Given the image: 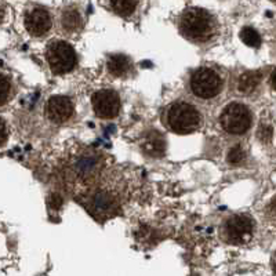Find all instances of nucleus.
Instances as JSON below:
<instances>
[{"mask_svg":"<svg viewBox=\"0 0 276 276\" xmlns=\"http://www.w3.org/2000/svg\"><path fill=\"white\" fill-rule=\"evenodd\" d=\"M261 72L258 71H249V72H245L242 76L239 77L238 80V91L240 94H250L256 90V87L260 84V80H261Z\"/></svg>","mask_w":276,"mask_h":276,"instance_id":"obj_14","label":"nucleus"},{"mask_svg":"<svg viewBox=\"0 0 276 276\" xmlns=\"http://www.w3.org/2000/svg\"><path fill=\"white\" fill-rule=\"evenodd\" d=\"M269 82H271L272 89H273V90L276 91V69H275V71H273V72H272L271 77H269Z\"/></svg>","mask_w":276,"mask_h":276,"instance_id":"obj_22","label":"nucleus"},{"mask_svg":"<svg viewBox=\"0 0 276 276\" xmlns=\"http://www.w3.org/2000/svg\"><path fill=\"white\" fill-rule=\"evenodd\" d=\"M7 140V127L3 119L0 118V145H3Z\"/></svg>","mask_w":276,"mask_h":276,"instance_id":"obj_20","label":"nucleus"},{"mask_svg":"<svg viewBox=\"0 0 276 276\" xmlns=\"http://www.w3.org/2000/svg\"><path fill=\"white\" fill-rule=\"evenodd\" d=\"M272 2H276V0H272Z\"/></svg>","mask_w":276,"mask_h":276,"instance_id":"obj_24","label":"nucleus"},{"mask_svg":"<svg viewBox=\"0 0 276 276\" xmlns=\"http://www.w3.org/2000/svg\"><path fill=\"white\" fill-rule=\"evenodd\" d=\"M245 159V151L240 145H235L233 148L229 150L228 155H226V160L231 164H238Z\"/></svg>","mask_w":276,"mask_h":276,"instance_id":"obj_18","label":"nucleus"},{"mask_svg":"<svg viewBox=\"0 0 276 276\" xmlns=\"http://www.w3.org/2000/svg\"><path fill=\"white\" fill-rule=\"evenodd\" d=\"M190 91L200 100H211L224 89V79L213 68L196 69L189 80Z\"/></svg>","mask_w":276,"mask_h":276,"instance_id":"obj_3","label":"nucleus"},{"mask_svg":"<svg viewBox=\"0 0 276 276\" xmlns=\"http://www.w3.org/2000/svg\"><path fill=\"white\" fill-rule=\"evenodd\" d=\"M46 58L51 72L55 75H63L71 72L76 67L77 57L73 47L63 40H54L47 46Z\"/></svg>","mask_w":276,"mask_h":276,"instance_id":"obj_4","label":"nucleus"},{"mask_svg":"<svg viewBox=\"0 0 276 276\" xmlns=\"http://www.w3.org/2000/svg\"><path fill=\"white\" fill-rule=\"evenodd\" d=\"M217 23L211 14L199 7H190L180 18V32L182 36L195 43H204L214 36Z\"/></svg>","mask_w":276,"mask_h":276,"instance_id":"obj_1","label":"nucleus"},{"mask_svg":"<svg viewBox=\"0 0 276 276\" xmlns=\"http://www.w3.org/2000/svg\"><path fill=\"white\" fill-rule=\"evenodd\" d=\"M220 124L229 134H245L251 126V113L246 105L231 102L222 109Z\"/></svg>","mask_w":276,"mask_h":276,"instance_id":"obj_5","label":"nucleus"},{"mask_svg":"<svg viewBox=\"0 0 276 276\" xmlns=\"http://www.w3.org/2000/svg\"><path fill=\"white\" fill-rule=\"evenodd\" d=\"M272 137V129L268 124H261L258 129V138L264 142H268Z\"/></svg>","mask_w":276,"mask_h":276,"instance_id":"obj_19","label":"nucleus"},{"mask_svg":"<svg viewBox=\"0 0 276 276\" xmlns=\"http://www.w3.org/2000/svg\"><path fill=\"white\" fill-rule=\"evenodd\" d=\"M119 204L118 194L112 188H98L95 189L89 199L90 211L94 216L107 217L116 210Z\"/></svg>","mask_w":276,"mask_h":276,"instance_id":"obj_8","label":"nucleus"},{"mask_svg":"<svg viewBox=\"0 0 276 276\" xmlns=\"http://www.w3.org/2000/svg\"><path fill=\"white\" fill-rule=\"evenodd\" d=\"M240 39L249 47H260L261 45V37L258 35V32L250 27L243 28L240 31Z\"/></svg>","mask_w":276,"mask_h":276,"instance_id":"obj_16","label":"nucleus"},{"mask_svg":"<svg viewBox=\"0 0 276 276\" xmlns=\"http://www.w3.org/2000/svg\"><path fill=\"white\" fill-rule=\"evenodd\" d=\"M11 97V82L9 77L0 73V105L6 104Z\"/></svg>","mask_w":276,"mask_h":276,"instance_id":"obj_17","label":"nucleus"},{"mask_svg":"<svg viewBox=\"0 0 276 276\" xmlns=\"http://www.w3.org/2000/svg\"><path fill=\"white\" fill-rule=\"evenodd\" d=\"M51 25H53V21H51L50 13L43 7H35L29 10L25 15V28L32 36H43L50 31Z\"/></svg>","mask_w":276,"mask_h":276,"instance_id":"obj_9","label":"nucleus"},{"mask_svg":"<svg viewBox=\"0 0 276 276\" xmlns=\"http://www.w3.org/2000/svg\"><path fill=\"white\" fill-rule=\"evenodd\" d=\"M141 148L145 155H150L152 158H160L166 151V141L160 133L150 132L141 142Z\"/></svg>","mask_w":276,"mask_h":276,"instance_id":"obj_11","label":"nucleus"},{"mask_svg":"<svg viewBox=\"0 0 276 276\" xmlns=\"http://www.w3.org/2000/svg\"><path fill=\"white\" fill-rule=\"evenodd\" d=\"M50 202H49V203H50V206L51 207H54V208H58L59 206H61V204H62V199H61V196H59V195H57V194H53L50 196Z\"/></svg>","mask_w":276,"mask_h":276,"instance_id":"obj_21","label":"nucleus"},{"mask_svg":"<svg viewBox=\"0 0 276 276\" xmlns=\"http://www.w3.org/2000/svg\"><path fill=\"white\" fill-rule=\"evenodd\" d=\"M91 102H93L95 115L101 119L116 118L120 112V98L116 91H95L91 97Z\"/></svg>","mask_w":276,"mask_h":276,"instance_id":"obj_7","label":"nucleus"},{"mask_svg":"<svg viewBox=\"0 0 276 276\" xmlns=\"http://www.w3.org/2000/svg\"><path fill=\"white\" fill-rule=\"evenodd\" d=\"M5 17H6V10L3 6L0 5V24L5 21Z\"/></svg>","mask_w":276,"mask_h":276,"instance_id":"obj_23","label":"nucleus"},{"mask_svg":"<svg viewBox=\"0 0 276 276\" xmlns=\"http://www.w3.org/2000/svg\"><path fill=\"white\" fill-rule=\"evenodd\" d=\"M61 25H62V29L67 33H76L83 27L82 15L75 7H68V9H65L62 11Z\"/></svg>","mask_w":276,"mask_h":276,"instance_id":"obj_13","label":"nucleus"},{"mask_svg":"<svg viewBox=\"0 0 276 276\" xmlns=\"http://www.w3.org/2000/svg\"><path fill=\"white\" fill-rule=\"evenodd\" d=\"M112 10L122 17H129L136 11L138 0H109Z\"/></svg>","mask_w":276,"mask_h":276,"instance_id":"obj_15","label":"nucleus"},{"mask_svg":"<svg viewBox=\"0 0 276 276\" xmlns=\"http://www.w3.org/2000/svg\"><path fill=\"white\" fill-rule=\"evenodd\" d=\"M108 72L115 77H127L132 71V61L123 54H115L109 57L107 63Z\"/></svg>","mask_w":276,"mask_h":276,"instance_id":"obj_12","label":"nucleus"},{"mask_svg":"<svg viewBox=\"0 0 276 276\" xmlns=\"http://www.w3.org/2000/svg\"><path fill=\"white\" fill-rule=\"evenodd\" d=\"M254 222L246 214H236L226 218L221 226V236L226 243L243 245L253 235Z\"/></svg>","mask_w":276,"mask_h":276,"instance_id":"obj_6","label":"nucleus"},{"mask_svg":"<svg viewBox=\"0 0 276 276\" xmlns=\"http://www.w3.org/2000/svg\"><path fill=\"white\" fill-rule=\"evenodd\" d=\"M164 123L177 134H190L200 129L203 118L198 108L192 104L185 101H176L166 109Z\"/></svg>","mask_w":276,"mask_h":276,"instance_id":"obj_2","label":"nucleus"},{"mask_svg":"<svg viewBox=\"0 0 276 276\" xmlns=\"http://www.w3.org/2000/svg\"><path fill=\"white\" fill-rule=\"evenodd\" d=\"M73 102L65 95H53L46 105V113L51 122L54 123H63L69 120L73 115Z\"/></svg>","mask_w":276,"mask_h":276,"instance_id":"obj_10","label":"nucleus"}]
</instances>
